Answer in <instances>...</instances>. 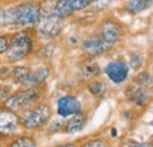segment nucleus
Wrapping results in <instances>:
<instances>
[{"label": "nucleus", "mask_w": 153, "mask_h": 147, "mask_svg": "<svg viewBox=\"0 0 153 147\" xmlns=\"http://www.w3.org/2000/svg\"><path fill=\"white\" fill-rule=\"evenodd\" d=\"M81 112V102L76 95L66 94L58 99L57 114L60 118H70Z\"/></svg>", "instance_id": "6e6552de"}, {"label": "nucleus", "mask_w": 153, "mask_h": 147, "mask_svg": "<svg viewBox=\"0 0 153 147\" xmlns=\"http://www.w3.org/2000/svg\"><path fill=\"white\" fill-rule=\"evenodd\" d=\"M54 147H76V144H72V143H67V144H60Z\"/></svg>", "instance_id": "a878e982"}, {"label": "nucleus", "mask_w": 153, "mask_h": 147, "mask_svg": "<svg viewBox=\"0 0 153 147\" xmlns=\"http://www.w3.org/2000/svg\"><path fill=\"white\" fill-rule=\"evenodd\" d=\"M64 121L62 120H56V121H53V122H51V124H47L48 125V128L51 132H59V131H62L64 128Z\"/></svg>", "instance_id": "b1692460"}, {"label": "nucleus", "mask_w": 153, "mask_h": 147, "mask_svg": "<svg viewBox=\"0 0 153 147\" xmlns=\"http://www.w3.org/2000/svg\"><path fill=\"white\" fill-rule=\"evenodd\" d=\"M134 82L145 88H153V76L147 72H141L134 79Z\"/></svg>", "instance_id": "a211bd4d"}, {"label": "nucleus", "mask_w": 153, "mask_h": 147, "mask_svg": "<svg viewBox=\"0 0 153 147\" xmlns=\"http://www.w3.org/2000/svg\"><path fill=\"white\" fill-rule=\"evenodd\" d=\"M152 125H153V120H152Z\"/></svg>", "instance_id": "c85d7f7f"}, {"label": "nucleus", "mask_w": 153, "mask_h": 147, "mask_svg": "<svg viewBox=\"0 0 153 147\" xmlns=\"http://www.w3.org/2000/svg\"><path fill=\"white\" fill-rule=\"evenodd\" d=\"M52 118V107L47 102L40 101L34 106L19 113L21 128L27 131H38L45 127Z\"/></svg>", "instance_id": "7ed1b4c3"}, {"label": "nucleus", "mask_w": 153, "mask_h": 147, "mask_svg": "<svg viewBox=\"0 0 153 147\" xmlns=\"http://www.w3.org/2000/svg\"><path fill=\"white\" fill-rule=\"evenodd\" d=\"M87 90L91 93L92 97L94 98H101L105 95V93L107 91V86L104 81L98 80V79H93L91 81H88L87 84Z\"/></svg>", "instance_id": "dca6fc26"}, {"label": "nucleus", "mask_w": 153, "mask_h": 147, "mask_svg": "<svg viewBox=\"0 0 153 147\" xmlns=\"http://www.w3.org/2000/svg\"><path fill=\"white\" fill-rule=\"evenodd\" d=\"M132 147H153V143H139L134 144Z\"/></svg>", "instance_id": "393cba45"}, {"label": "nucleus", "mask_w": 153, "mask_h": 147, "mask_svg": "<svg viewBox=\"0 0 153 147\" xmlns=\"http://www.w3.org/2000/svg\"><path fill=\"white\" fill-rule=\"evenodd\" d=\"M31 1H40V0H31Z\"/></svg>", "instance_id": "cd10ccee"}, {"label": "nucleus", "mask_w": 153, "mask_h": 147, "mask_svg": "<svg viewBox=\"0 0 153 147\" xmlns=\"http://www.w3.org/2000/svg\"><path fill=\"white\" fill-rule=\"evenodd\" d=\"M96 33L106 45L108 51H111L124 37V28L118 20L106 18L100 21Z\"/></svg>", "instance_id": "39448f33"}, {"label": "nucleus", "mask_w": 153, "mask_h": 147, "mask_svg": "<svg viewBox=\"0 0 153 147\" xmlns=\"http://www.w3.org/2000/svg\"><path fill=\"white\" fill-rule=\"evenodd\" d=\"M99 74H100V67L93 60H87L80 67V75L84 80L91 81L93 79H97Z\"/></svg>", "instance_id": "2eb2a0df"}, {"label": "nucleus", "mask_w": 153, "mask_h": 147, "mask_svg": "<svg viewBox=\"0 0 153 147\" xmlns=\"http://www.w3.org/2000/svg\"><path fill=\"white\" fill-rule=\"evenodd\" d=\"M80 147H108L106 141L101 140V139H92L86 141L84 145H81Z\"/></svg>", "instance_id": "412c9836"}, {"label": "nucleus", "mask_w": 153, "mask_h": 147, "mask_svg": "<svg viewBox=\"0 0 153 147\" xmlns=\"http://www.w3.org/2000/svg\"><path fill=\"white\" fill-rule=\"evenodd\" d=\"M105 73L113 84H123L130 74V66L123 60H113L105 67Z\"/></svg>", "instance_id": "1a4fd4ad"}, {"label": "nucleus", "mask_w": 153, "mask_h": 147, "mask_svg": "<svg viewBox=\"0 0 153 147\" xmlns=\"http://www.w3.org/2000/svg\"><path fill=\"white\" fill-rule=\"evenodd\" d=\"M20 128L19 114L2 106L0 108V138L13 137Z\"/></svg>", "instance_id": "0eeeda50"}, {"label": "nucleus", "mask_w": 153, "mask_h": 147, "mask_svg": "<svg viewBox=\"0 0 153 147\" xmlns=\"http://www.w3.org/2000/svg\"><path fill=\"white\" fill-rule=\"evenodd\" d=\"M42 99L41 87H20L19 90L10 94V97L2 102V106L19 114L27 110Z\"/></svg>", "instance_id": "20e7f679"}, {"label": "nucleus", "mask_w": 153, "mask_h": 147, "mask_svg": "<svg viewBox=\"0 0 153 147\" xmlns=\"http://www.w3.org/2000/svg\"><path fill=\"white\" fill-rule=\"evenodd\" d=\"M111 4H112V0H93L88 8H91L92 11L99 12V11L106 10Z\"/></svg>", "instance_id": "6ab92c4d"}, {"label": "nucleus", "mask_w": 153, "mask_h": 147, "mask_svg": "<svg viewBox=\"0 0 153 147\" xmlns=\"http://www.w3.org/2000/svg\"><path fill=\"white\" fill-rule=\"evenodd\" d=\"M10 41V33H0V56L4 55L7 51Z\"/></svg>", "instance_id": "aec40b11"}, {"label": "nucleus", "mask_w": 153, "mask_h": 147, "mask_svg": "<svg viewBox=\"0 0 153 147\" xmlns=\"http://www.w3.org/2000/svg\"><path fill=\"white\" fill-rule=\"evenodd\" d=\"M87 122V117L85 113L79 112L74 115L70 117V119L64 124V128L62 132L67 133V134H74L80 131H82L84 127L86 126Z\"/></svg>", "instance_id": "f8f14e48"}, {"label": "nucleus", "mask_w": 153, "mask_h": 147, "mask_svg": "<svg viewBox=\"0 0 153 147\" xmlns=\"http://www.w3.org/2000/svg\"><path fill=\"white\" fill-rule=\"evenodd\" d=\"M152 5L153 0H128L125 4L124 10L130 14H139L149 10Z\"/></svg>", "instance_id": "4468645a"}, {"label": "nucleus", "mask_w": 153, "mask_h": 147, "mask_svg": "<svg viewBox=\"0 0 153 147\" xmlns=\"http://www.w3.org/2000/svg\"><path fill=\"white\" fill-rule=\"evenodd\" d=\"M130 61H131V66L133 68H139L143 64V58L139 53H133L130 58Z\"/></svg>", "instance_id": "5701e85b"}, {"label": "nucleus", "mask_w": 153, "mask_h": 147, "mask_svg": "<svg viewBox=\"0 0 153 147\" xmlns=\"http://www.w3.org/2000/svg\"><path fill=\"white\" fill-rule=\"evenodd\" d=\"M93 0H56L54 10L62 20L73 17L76 13L87 10Z\"/></svg>", "instance_id": "423d86ee"}, {"label": "nucleus", "mask_w": 153, "mask_h": 147, "mask_svg": "<svg viewBox=\"0 0 153 147\" xmlns=\"http://www.w3.org/2000/svg\"><path fill=\"white\" fill-rule=\"evenodd\" d=\"M8 147H37V143L31 135H19L13 138Z\"/></svg>", "instance_id": "f3484780"}, {"label": "nucleus", "mask_w": 153, "mask_h": 147, "mask_svg": "<svg viewBox=\"0 0 153 147\" xmlns=\"http://www.w3.org/2000/svg\"><path fill=\"white\" fill-rule=\"evenodd\" d=\"M12 93V88L8 85H0V102H4L10 94Z\"/></svg>", "instance_id": "4be33fe9"}, {"label": "nucleus", "mask_w": 153, "mask_h": 147, "mask_svg": "<svg viewBox=\"0 0 153 147\" xmlns=\"http://www.w3.org/2000/svg\"><path fill=\"white\" fill-rule=\"evenodd\" d=\"M126 95L130 99V101H132L135 106H145L147 104V101L150 100V92L149 88L141 87L139 85H133L131 87L127 88Z\"/></svg>", "instance_id": "9b49d317"}, {"label": "nucleus", "mask_w": 153, "mask_h": 147, "mask_svg": "<svg viewBox=\"0 0 153 147\" xmlns=\"http://www.w3.org/2000/svg\"><path fill=\"white\" fill-rule=\"evenodd\" d=\"M40 16V1L7 0L0 6V28L33 30Z\"/></svg>", "instance_id": "f257e3e1"}, {"label": "nucleus", "mask_w": 153, "mask_h": 147, "mask_svg": "<svg viewBox=\"0 0 153 147\" xmlns=\"http://www.w3.org/2000/svg\"><path fill=\"white\" fill-rule=\"evenodd\" d=\"M50 76V68L46 66H40L31 71L28 87H41L47 78Z\"/></svg>", "instance_id": "ddd939ff"}, {"label": "nucleus", "mask_w": 153, "mask_h": 147, "mask_svg": "<svg viewBox=\"0 0 153 147\" xmlns=\"http://www.w3.org/2000/svg\"><path fill=\"white\" fill-rule=\"evenodd\" d=\"M34 30H18L10 33L8 47L5 59L11 65H17L32 54L36 50Z\"/></svg>", "instance_id": "f03ea898"}, {"label": "nucleus", "mask_w": 153, "mask_h": 147, "mask_svg": "<svg viewBox=\"0 0 153 147\" xmlns=\"http://www.w3.org/2000/svg\"><path fill=\"white\" fill-rule=\"evenodd\" d=\"M6 1H7V0H0V6H1V5H4Z\"/></svg>", "instance_id": "bb28decb"}, {"label": "nucleus", "mask_w": 153, "mask_h": 147, "mask_svg": "<svg viewBox=\"0 0 153 147\" xmlns=\"http://www.w3.org/2000/svg\"><path fill=\"white\" fill-rule=\"evenodd\" d=\"M81 51L90 58H96L108 52V48L98 37V34H91L81 41Z\"/></svg>", "instance_id": "9d476101"}]
</instances>
